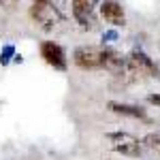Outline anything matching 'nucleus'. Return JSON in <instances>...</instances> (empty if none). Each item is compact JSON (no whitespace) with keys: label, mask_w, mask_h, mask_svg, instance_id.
I'll list each match as a JSON object with an SVG mask.
<instances>
[{"label":"nucleus","mask_w":160,"mask_h":160,"mask_svg":"<svg viewBox=\"0 0 160 160\" xmlns=\"http://www.w3.org/2000/svg\"><path fill=\"white\" fill-rule=\"evenodd\" d=\"M100 15L113 26H124L126 24V15H124V9L118 0H105L100 4Z\"/></svg>","instance_id":"nucleus-6"},{"label":"nucleus","mask_w":160,"mask_h":160,"mask_svg":"<svg viewBox=\"0 0 160 160\" xmlns=\"http://www.w3.org/2000/svg\"><path fill=\"white\" fill-rule=\"evenodd\" d=\"M143 145L160 154V130H158V132H149V135H145V139H143Z\"/></svg>","instance_id":"nucleus-10"},{"label":"nucleus","mask_w":160,"mask_h":160,"mask_svg":"<svg viewBox=\"0 0 160 160\" xmlns=\"http://www.w3.org/2000/svg\"><path fill=\"white\" fill-rule=\"evenodd\" d=\"M41 56L53 68H58V71H64L66 68V56H64V49H62L60 45H56L51 41H45L41 45Z\"/></svg>","instance_id":"nucleus-5"},{"label":"nucleus","mask_w":160,"mask_h":160,"mask_svg":"<svg viewBox=\"0 0 160 160\" xmlns=\"http://www.w3.org/2000/svg\"><path fill=\"white\" fill-rule=\"evenodd\" d=\"M102 38H107V41H115V38H118V34L111 30V32H105V34H102Z\"/></svg>","instance_id":"nucleus-13"},{"label":"nucleus","mask_w":160,"mask_h":160,"mask_svg":"<svg viewBox=\"0 0 160 160\" xmlns=\"http://www.w3.org/2000/svg\"><path fill=\"white\" fill-rule=\"evenodd\" d=\"M73 60L79 68H100L102 66V49L98 47H92V45H83V47H77L73 53Z\"/></svg>","instance_id":"nucleus-1"},{"label":"nucleus","mask_w":160,"mask_h":160,"mask_svg":"<svg viewBox=\"0 0 160 160\" xmlns=\"http://www.w3.org/2000/svg\"><path fill=\"white\" fill-rule=\"evenodd\" d=\"M9 56H13V47H11V45H9V47H4V51H2V56H0V62H2V64H7V62L11 60Z\"/></svg>","instance_id":"nucleus-11"},{"label":"nucleus","mask_w":160,"mask_h":160,"mask_svg":"<svg viewBox=\"0 0 160 160\" xmlns=\"http://www.w3.org/2000/svg\"><path fill=\"white\" fill-rule=\"evenodd\" d=\"M107 107H109V111L118 113V115H128V118L145 120V111L139 109V107H135V105H124V102H115V100H111Z\"/></svg>","instance_id":"nucleus-9"},{"label":"nucleus","mask_w":160,"mask_h":160,"mask_svg":"<svg viewBox=\"0 0 160 160\" xmlns=\"http://www.w3.org/2000/svg\"><path fill=\"white\" fill-rule=\"evenodd\" d=\"M148 102H152V105H160V94H149Z\"/></svg>","instance_id":"nucleus-12"},{"label":"nucleus","mask_w":160,"mask_h":160,"mask_svg":"<svg viewBox=\"0 0 160 160\" xmlns=\"http://www.w3.org/2000/svg\"><path fill=\"white\" fill-rule=\"evenodd\" d=\"M13 2H17V0H0V4H13Z\"/></svg>","instance_id":"nucleus-14"},{"label":"nucleus","mask_w":160,"mask_h":160,"mask_svg":"<svg viewBox=\"0 0 160 160\" xmlns=\"http://www.w3.org/2000/svg\"><path fill=\"white\" fill-rule=\"evenodd\" d=\"M107 139L113 141V149L122 156H139L141 154V143L128 132H107Z\"/></svg>","instance_id":"nucleus-2"},{"label":"nucleus","mask_w":160,"mask_h":160,"mask_svg":"<svg viewBox=\"0 0 160 160\" xmlns=\"http://www.w3.org/2000/svg\"><path fill=\"white\" fill-rule=\"evenodd\" d=\"M34 2H37V4H45L47 0H34Z\"/></svg>","instance_id":"nucleus-15"},{"label":"nucleus","mask_w":160,"mask_h":160,"mask_svg":"<svg viewBox=\"0 0 160 160\" xmlns=\"http://www.w3.org/2000/svg\"><path fill=\"white\" fill-rule=\"evenodd\" d=\"M156 75H158V79H160V64H158V68H156Z\"/></svg>","instance_id":"nucleus-16"},{"label":"nucleus","mask_w":160,"mask_h":160,"mask_svg":"<svg viewBox=\"0 0 160 160\" xmlns=\"http://www.w3.org/2000/svg\"><path fill=\"white\" fill-rule=\"evenodd\" d=\"M94 7H96V0H73V15L83 28H94L96 24Z\"/></svg>","instance_id":"nucleus-4"},{"label":"nucleus","mask_w":160,"mask_h":160,"mask_svg":"<svg viewBox=\"0 0 160 160\" xmlns=\"http://www.w3.org/2000/svg\"><path fill=\"white\" fill-rule=\"evenodd\" d=\"M32 15L37 17V22L43 24L45 30H51L53 24H56V13H53V9H51L47 2H45V4H37V2H34V7H32Z\"/></svg>","instance_id":"nucleus-8"},{"label":"nucleus","mask_w":160,"mask_h":160,"mask_svg":"<svg viewBox=\"0 0 160 160\" xmlns=\"http://www.w3.org/2000/svg\"><path fill=\"white\" fill-rule=\"evenodd\" d=\"M126 62H128V71L139 73V75H156V68H158V64L152 60L148 53H143V51H139V49L130 51Z\"/></svg>","instance_id":"nucleus-3"},{"label":"nucleus","mask_w":160,"mask_h":160,"mask_svg":"<svg viewBox=\"0 0 160 160\" xmlns=\"http://www.w3.org/2000/svg\"><path fill=\"white\" fill-rule=\"evenodd\" d=\"M102 66L113 75H122L124 71H128V62L124 60L115 49H109V47L102 49Z\"/></svg>","instance_id":"nucleus-7"}]
</instances>
